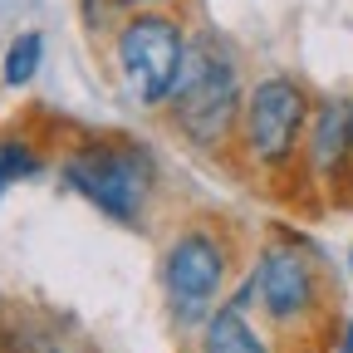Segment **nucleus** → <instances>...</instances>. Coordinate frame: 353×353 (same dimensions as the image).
<instances>
[{"label": "nucleus", "mask_w": 353, "mask_h": 353, "mask_svg": "<svg viewBox=\"0 0 353 353\" xmlns=\"http://www.w3.org/2000/svg\"><path fill=\"white\" fill-rule=\"evenodd\" d=\"M167 118L196 148H221L231 138V128L241 123L245 108V88H241V59L221 34L196 30L187 34L182 69L167 94Z\"/></svg>", "instance_id": "obj_1"}, {"label": "nucleus", "mask_w": 353, "mask_h": 353, "mask_svg": "<svg viewBox=\"0 0 353 353\" xmlns=\"http://www.w3.org/2000/svg\"><path fill=\"white\" fill-rule=\"evenodd\" d=\"M152 157L148 148H138L132 138H103V143H83L64 157V182L94 201L103 216L123 221V226H138L148 196H152Z\"/></svg>", "instance_id": "obj_2"}, {"label": "nucleus", "mask_w": 353, "mask_h": 353, "mask_svg": "<svg viewBox=\"0 0 353 353\" xmlns=\"http://www.w3.org/2000/svg\"><path fill=\"white\" fill-rule=\"evenodd\" d=\"M182 50H187V30L167 10H132L118 34H113V59H118V79L143 108H162L176 69H182Z\"/></svg>", "instance_id": "obj_3"}, {"label": "nucleus", "mask_w": 353, "mask_h": 353, "mask_svg": "<svg viewBox=\"0 0 353 353\" xmlns=\"http://www.w3.org/2000/svg\"><path fill=\"white\" fill-rule=\"evenodd\" d=\"M309 113H314V103L290 74H270L255 88H245V108H241L245 157L260 167H285L309 132Z\"/></svg>", "instance_id": "obj_4"}, {"label": "nucleus", "mask_w": 353, "mask_h": 353, "mask_svg": "<svg viewBox=\"0 0 353 353\" xmlns=\"http://www.w3.org/2000/svg\"><path fill=\"white\" fill-rule=\"evenodd\" d=\"M226 275H231V245L216 231L192 226L176 236L162 250V290H167L176 324H206Z\"/></svg>", "instance_id": "obj_5"}, {"label": "nucleus", "mask_w": 353, "mask_h": 353, "mask_svg": "<svg viewBox=\"0 0 353 353\" xmlns=\"http://www.w3.org/2000/svg\"><path fill=\"white\" fill-rule=\"evenodd\" d=\"M324 280H319V260L304 241H270L260 250L255 270H250V299L265 309V319L294 329L319 309Z\"/></svg>", "instance_id": "obj_6"}, {"label": "nucleus", "mask_w": 353, "mask_h": 353, "mask_svg": "<svg viewBox=\"0 0 353 353\" xmlns=\"http://www.w3.org/2000/svg\"><path fill=\"white\" fill-rule=\"evenodd\" d=\"M304 152H309V167L319 176H339L353 162V99L314 103L309 132H304Z\"/></svg>", "instance_id": "obj_7"}, {"label": "nucleus", "mask_w": 353, "mask_h": 353, "mask_svg": "<svg viewBox=\"0 0 353 353\" xmlns=\"http://www.w3.org/2000/svg\"><path fill=\"white\" fill-rule=\"evenodd\" d=\"M201 353H275L260 339V329L245 319V309H236L231 299L211 309V319L201 324Z\"/></svg>", "instance_id": "obj_8"}, {"label": "nucleus", "mask_w": 353, "mask_h": 353, "mask_svg": "<svg viewBox=\"0 0 353 353\" xmlns=\"http://www.w3.org/2000/svg\"><path fill=\"white\" fill-rule=\"evenodd\" d=\"M39 59H44V34H39V30L15 34L10 50H6V83H10V88H25V83L39 74Z\"/></svg>", "instance_id": "obj_9"}, {"label": "nucleus", "mask_w": 353, "mask_h": 353, "mask_svg": "<svg viewBox=\"0 0 353 353\" xmlns=\"http://www.w3.org/2000/svg\"><path fill=\"white\" fill-rule=\"evenodd\" d=\"M44 162H39V152L25 143V138H15V132H6L0 138V196H6L15 182H25V176H34Z\"/></svg>", "instance_id": "obj_10"}, {"label": "nucleus", "mask_w": 353, "mask_h": 353, "mask_svg": "<svg viewBox=\"0 0 353 353\" xmlns=\"http://www.w3.org/2000/svg\"><path fill=\"white\" fill-rule=\"evenodd\" d=\"M0 353H64V343L50 329H34V324H15L0 334Z\"/></svg>", "instance_id": "obj_11"}, {"label": "nucleus", "mask_w": 353, "mask_h": 353, "mask_svg": "<svg viewBox=\"0 0 353 353\" xmlns=\"http://www.w3.org/2000/svg\"><path fill=\"white\" fill-rule=\"evenodd\" d=\"M113 6H123L132 15V10H162V6H172V0H113Z\"/></svg>", "instance_id": "obj_12"}, {"label": "nucleus", "mask_w": 353, "mask_h": 353, "mask_svg": "<svg viewBox=\"0 0 353 353\" xmlns=\"http://www.w3.org/2000/svg\"><path fill=\"white\" fill-rule=\"evenodd\" d=\"M348 270H353V250H348Z\"/></svg>", "instance_id": "obj_13"}]
</instances>
